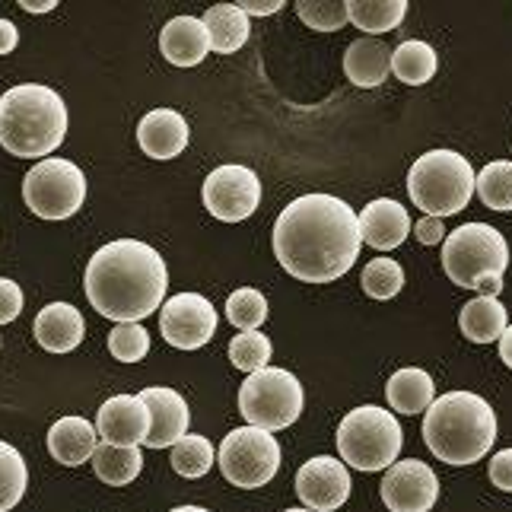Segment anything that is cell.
Instances as JSON below:
<instances>
[{
	"label": "cell",
	"mask_w": 512,
	"mask_h": 512,
	"mask_svg": "<svg viewBox=\"0 0 512 512\" xmlns=\"http://www.w3.org/2000/svg\"><path fill=\"white\" fill-rule=\"evenodd\" d=\"M239 411L255 430H287L303 414V385L287 369H258L239 388Z\"/></svg>",
	"instance_id": "obj_8"
},
{
	"label": "cell",
	"mask_w": 512,
	"mask_h": 512,
	"mask_svg": "<svg viewBox=\"0 0 512 512\" xmlns=\"http://www.w3.org/2000/svg\"><path fill=\"white\" fill-rule=\"evenodd\" d=\"M23 312V290L13 280L0 277V325H10Z\"/></svg>",
	"instance_id": "obj_37"
},
{
	"label": "cell",
	"mask_w": 512,
	"mask_h": 512,
	"mask_svg": "<svg viewBox=\"0 0 512 512\" xmlns=\"http://www.w3.org/2000/svg\"><path fill=\"white\" fill-rule=\"evenodd\" d=\"M201 198L210 217L223 223H242L261 204V182L249 166H217L204 179Z\"/></svg>",
	"instance_id": "obj_11"
},
{
	"label": "cell",
	"mask_w": 512,
	"mask_h": 512,
	"mask_svg": "<svg viewBox=\"0 0 512 512\" xmlns=\"http://www.w3.org/2000/svg\"><path fill=\"white\" fill-rule=\"evenodd\" d=\"M67 134V105L42 83H20L0 96V144L23 160L51 156Z\"/></svg>",
	"instance_id": "obj_4"
},
{
	"label": "cell",
	"mask_w": 512,
	"mask_h": 512,
	"mask_svg": "<svg viewBox=\"0 0 512 512\" xmlns=\"http://www.w3.org/2000/svg\"><path fill=\"white\" fill-rule=\"evenodd\" d=\"M147 411H150V433L147 443L150 449H166L182 443L188 436V404L185 398L175 392V388H163V385H150L140 392Z\"/></svg>",
	"instance_id": "obj_16"
},
{
	"label": "cell",
	"mask_w": 512,
	"mask_h": 512,
	"mask_svg": "<svg viewBox=\"0 0 512 512\" xmlns=\"http://www.w3.org/2000/svg\"><path fill=\"white\" fill-rule=\"evenodd\" d=\"M172 468L188 481H198L214 468V446L207 443L204 436L188 433L182 443L172 446Z\"/></svg>",
	"instance_id": "obj_31"
},
{
	"label": "cell",
	"mask_w": 512,
	"mask_h": 512,
	"mask_svg": "<svg viewBox=\"0 0 512 512\" xmlns=\"http://www.w3.org/2000/svg\"><path fill=\"white\" fill-rule=\"evenodd\" d=\"M86 299L118 325H134L163 306L169 274L160 252L137 239H115L86 264Z\"/></svg>",
	"instance_id": "obj_2"
},
{
	"label": "cell",
	"mask_w": 512,
	"mask_h": 512,
	"mask_svg": "<svg viewBox=\"0 0 512 512\" xmlns=\"http://www.w3.org/2000/svg\"><path fill=\"white\" fill-rule=\"evenodd\" d=\"M382 500L392 512H430L439 500V481L430 465L420 458H404L385 471Z\"/></svg>",
	"instance_id": "obj_13"
},
{
	"label": "cell",
	"mask_w": 512,
	"mask_h": 512,
	"mask_svg": "<svg viewBox=\"0 0 512 512\" xmlns=\"http://www.w3.org/2000/svg\"><path fill=\"white\" fill-rule=\"evenodd\" d=\"M271 341L264 338L261 331H242L233 338V344H229V360H233L236 369H242V373H258V369H268L271 363Z\"/></svg>",
	"instance_id": "obj_34"
},
{
	"label": "cell",
	"mask_w": 512,
	"mask_h": 512,
	"mask_svg": "<svg viewBox=\"0 0 512 512\" xmlns=\"http://www.w3.org/2000/svg\"><path fill=\"white\" fill-rule=\"evenodd\" d=\"M99 449V433L90 420L83 417H61L58 423H51L48 430V452L58 465L77 468L83 462H90Z\"/></svg>",
	"instance_id": "obj_20"
},
{
	"label": "cell",
	"mask_w": 512,
	"mask_h": 512,
	"mask_svg": "<svg viewBox=\"0 0 512 512\" xmlns=\"http://www.w3.org/2000/svg\"><path fill=\"white\" fill-rule=\"evenodd\" d=\"M500 360L512 369V325L503 331V338H500Z\"/></svg>",
	"instance_id": "obj_43"
},
{
	"label": "cell",
	"mask_w": 512,
	"mask_h": 512,
	"mask_svg": "<svg viewBox=\"0 0 512 512\" xmlns=\"http://www.w3.org/2000/svg\"><path fill=\"white\" fill-rule=\"evenodd\" d=\"M458 328L468 341L474 344H493L503 338V331L509 328V315H506V306L500 299L493 296H478L471 299V303L462 309L458 315Z\"/></svg>",
	"instance_id": "obj_24"
},
{
	"label": "cell",
	"mask_w": 512,
	"mask_h": 512,
	"mask_svg": "<svg viewBox=\"0 0 512 512\" xmlns=\"http://www.w3.org/2000/svg\"><path fill=\"white\" fill-rule=\"evenodd\" d=\"M220 471L229 484L242 490H258L271 484L274 474L280 471V443L274 433L239 427L223 439Z\"/></svg>",
	"instance_id": "obj_10"
},
{
	"label": "cell",
	"mask_w": 512,
	"mask_h": 512,
	"mask_svg": "<svg viewBox=\"0 0 512 512\" xmlns=\"http://www.w3.org/2000/svg\"><path fill=\"white\" fill-rule=\"evenodd\" d=\"M169 512H210V509H204V506H175Z\"/></svg>",
	"instance_id": "obj_44"
},
{
	"label": "cell",
	"mask_w": 512,
	"mask_h": 512,
	"mask_svg": "<svg viewBox=\"0 0 512 512\" xmlns=\"http://www.w3.org/2000/svg\"><path fill=\"white\" fill-rule=\"evenodd\" d=\"M160 331L163 338L179 350L204 347L217 331V309L201 293H179L163 303L160 309Z\"/></svg>",
	"instance_id": "obj_12"
},
{
	"label": "cell",
	"mask_w": 512,
	"mask_h": 512,
	"mask_svg": "<svg viewBox=\"0 0 512 512\" xmlns=\"http://www.w3.org/2000/svg\"><path fill=\"white\" fill-rule=\"evenodd\" d=\"M26 13H48V10H55L58 7V0H23L20 4Z\"/></svg>",
	"instance_id": "obj_42"
},
{
	"label": "cell",
	"mask_w": 512,
	"mask_h": 512,
	"mask_svg": "<svg viewBox=\"0 0 512 512\" xmlns=\"http://www.w3.org/2000/svg\"><path fill=\"white\" fill-rule=\"evenodd\" d=\"M296 497L312 512H334L350 497L347 465L334 455H315L296 471Z\"/></svg>",
	"instance_id": "obj_14"
},
{
	"label": "cell",
	"mask_w": 512,
	"mask_h": 512,
	"mask_svg": "<svg viewBox=\"0 0 512 512\" xmlns=\"http://www.w3.org/2000/svg\"><path fill=\"white\" fill-rule=\"evenodd\" d=\"M26 487H29V468L23 462V455L0 439V512H10L20 503Z\"/></svg>",
	"instance_id": "obj_30"
},
{
	"label": "cell",
	"mask_w": 512,
	"mask_h": 512,
	"mask_svg": "<svg viewBox=\"0 0 512 512\" xmlns=\"http://www.w3.org/2000/svg\"><path fill=\"white\" fill-rule=\"evenodd\" d=\"M150 350V334L147 328L134 322V325H115L109 334V353L121 363H140Z\"/></svg>",
	"instance_id": "obj_36"
},
{
	"label": "cell",
	"mask_w": 512,
	"mask_h": 512,
	"mask_svg": "<svg viewBox=\"0 0 512 512\" xmlns=\"http://www.w3.org/2000/svg\"><path fill=\"white\" fill-rule=\"evenodd\" d=\"M284 512H312V509H284Z\"/></svg>",
	"instance_id": "obj_45"
},
{
	"label": "cell",
	"mask_w": 512,
	"mask_h": 512,
	"mask_svg": "<svg viewBox=\"0 0 512 512\" xmlns=\"http://www.w3.org/2000/svg\"><path fill=\"white\" fill-rule=\"evenodd\" d=\"M388 404H392V411L398 414H423L436 401V385H433V376L427 369H417V366H404L398 373L388 379Z\"/></svg>",
	"instance_id": "obj_23"
},
{
	"label": "cell",
	"mask_w": 512,
	"mask_h": 512,
	"mask_svg": "<svg viewBox=\"0 0 512 512\" xmlns=\"http://www.w3.org/2000/svg\"><path fill=\"white\" fill-rule=\"evenodd\" d=\"M414 233H417V239H420L423 245H436V242H443V239H446L443 220H436V217H423V220H417Z\"/></svg>",
	"instance_id": "obj_39"
},
{
	"label": "cell",
	"mask_w": 512,
	"mask_h": 512,
	"mask_svg": "<svg viewBox=\"0 0 512 512\" xmlns=\"http://www.w3.org/2000/svg\"><path fill=\"white\" fill-rule=\"evenodd\" d=\"M404 287V271L401 264L392 261V258H373L363 268V290L369 299H379V303H385V299L398 296Z\"/></svg>",
	"instance_id": "obj_33"
},
{
	"label": "cell",
	"mask_w": 512,
	"mask_h": 512,
	"mask_svg": "<svg viewBox=\"0 0 512 512\" xmlns=\"http://www.w3.org/2000/svg\"><path fill=\"white\" fill-rule=\"evenodd\" d=\"M16 45H20V32L10 20H0V55H10Z\"/></svg>",
	"instance_id": "obj_41"
},
{
	"label": "cell",
	"mask_w": 512,
	"mask_h": 512,
	"mask_svg": "<svg viewBox=\"0 0 512 512\" xmlns=\"http://www.w3.org/2000/svg\"><path fill=\"white\" fill-rule=\"evenodd\" d=\"M344 74L360 90L382 86L385 77L392 74V48L382 39H357L344 51Z\"/></svg>",
	"instance_id": "obj_22"
},
{
	"label": "cell",
	"mask_w": 512,
	"mask_h": 512,
	"mask_svg": "<svg viewBox=\"0 0 512 512\" xmlns=\"http://www.w3.org/2000/svg\"><path fill=\"white\" fill-rule=\"evenodd\" d=\"M474 191H478L484 207L509 214L512 210V160L487 163L478 175H474Z\"/></svg>",
	"instance_id": "obj_29"
},
{
	"label": "cell",
	"mask_w": 512,
	"mask_h": 512,
	"mask_svg": "<svg viewBox=\"0 0 512 512\" xmlns=\"http://www.w3.org/2000/svg\"><path fill=\"white\" fill-rule=\"evenodd\" d=\"M490 481L500 490L512 493V449H503L490 458Z\"/></svg>",
	"instance_id": "obj_38"
},
{
	"label": "cell",
	"mask_w": 512,
	"mask_h": 512,
	"mask_svg": "<svg viewBox=\"0 0 512 512\" xmlns=\"http://www.w3.org/2000/svg\"><path fill=\"white\" fill-rule=\"evenodd\" d=\"M83 334H86V322L70 303H51L35 315V341H39L48 353L77 350Z\"/></svg>",
	"instance_id": "obj_21"
},
{
	"label": "cell",
	"mask_w": 512,
	"mask_h": 512,
	"mask_svg": "<svg viewBox=\"0 0 512 512\" xmlns=\"http://www.w3.org/2000/svg\"><path fill=\"white\" fill-rule=\"evenodd\" d=\"M360 217L334 194H303L274 223V255L290 277L331 284L360 258Z\"/></svg>",
	"instance_id": "obj_1"
},
{
	"label": "cell",
	"mask_w": 512,
	"mask_h": 512,
	"mask_svg": "<svg viewBox=\"0 0 512 512\" xmlns=\"http://www.w3.org/2000/svg\"><path fill=\"white\" fill-rule=\"evenodd\" d=\"M137 144L153 160H175L188 147V121L175 109H153L140 118Z\"/></svg>",
	"instance_id": "obj_18"
},
{
	"label": "cell",
	"mask_w": 512,
	"mask_h": 512,
	"mask_svg": "<svg viewBox=\"0 0 512 512\" xmlns=\"http://www.w3.org/2000/svg\"><path fill=\"white\" fill-rule=\"evenodd\" d=\"M443 268L452 284L474 290L487 277H503L509 268V245L500 229L487 223H465L443 245Z\"/></svg>",
	"instance_id": "obj_7"
},
{
	"label": "cell",
	"mask_w": 512,
	"mask_h": 512,
	"mask_svg": "<svg viewBox=\"0 0 512 512\" xmlns=\"http://www.w3.org/2000/svg\"><path fill=\"white\" fill-rule=\"evenodd\" d=\"M245 16H271L277 13L280 7H284V0H264V4H255V0H242V4H236Z\"/></svg>",
	"instance_id": "obj_40"
},
{
	"label": "cell",
	"mask_w": 512,
	"mask_h": 512,
	"mask_svg": "<svg viewBox=\"0 0 512 512\" xmlns=\"http://www.w3.org/2000/svg\"><path fill=\"white\" fill-rule=\"evenodd\" d=\"M160 51L163 58L175 67H194L207 58L210 35L198 16H175L160 32Z\"/></svg>",
	"instance_id": "obj_19"
},
{
	"label": "cell",
	"mask_w": 512,
	"mask_h": 512,
	"mask_svg": "<svg viewBox=\"0 0 512 512\" xmlns=\"http://www.w3.org/2000/svg\"><path fill=\"white\" fill-rule=\"evenodd\" d=\"M296 13L309 29L319 32H338L341 26L350 23L347 4H338V0H299Z\"/></svg>",
	"instance_id": "obj_35"
},
{
	"label": "cell",
	"mask_w": 512,
	"mask_h": 512,
	"mask_svg": "<svg viewBox=\"0 0 512 512\" xmlns=\"http://www.w3.org/2000/svg\"><path fill=\"white\" fill-rule=\"evenodd\" d=\"M140 468H144V455H140L137 446L131 449H118V446H105L99 443L96 455H93V471H96V478L102 484H109V487H125L131 484Z\"/></svg>",
	"instance_id": "obj_28"
},
{
	"label": "cell",
	"mask_w": 512,
	"mask_h": 512,
	"mask_svg": "<svg viewBox=\"0 0 512 512\" xmlns=\"http://www.w3.org/2000/svg\"><path fill=\"white\" fill-rule=\"evenodd\" d=\"M401 443L404 433L398 417L376 404L353 408L338 427V452L344 465L357 471H388L398 462Z\"/></svg>",
	"instance_id": "obj_6"
},
{
	"label": "cell",
	"mask_w": 512,
	"mask_h": 512,
	"mask_svg": "<svg viewBox=\"0 0 512 512\" xmlns=\"http://www.w3.org/2000/svg\"><path fill=\"white\" fill-rule=\"evenodd\" d=\"M427 449L446 465H474L497 443V414L474 392L439 395L423 417Z\"/></svg>",
	"instance_id": "obj_3"
},
{
	"label": "cell",
	"mask_w": 512,
	"mask_h": 512,
	"mask_svg": "<svg viewBox=\"0 0 512 512\" xmlns=\"http://www.w3.org/2000/svg\"><path fill=\"white\" fill-rule=\"evenodd\" d=\"M347 13L353 26L369 32V39H376V35L392 32L404 23L408 0H347Z\"/></svg>",
	"instance_id": "obj_26"
},
{
	"label": "cell",
	"mask_w": 512,
	"mask_h": 512,
	"mask_svg": "<svg viewBox=\"0 0 512 512\" xmlns=\"http://www.w3.org/2000/svg\"><path fill=\"white\" fill-rule=\"evenodd\" d=\"M226 319L239 331H258L261 322L268 319V299L255 287H242L226 299Z\"/></svg>",
	"instance_id": "obj_32"
},
{
	"label": "cell",
	"mask_w": 512,
	"mask_h": 512,
	"mask_svg": "<svg viewBox=\"0 0 512 512\" xmlns=\"http://www.w3.org/2000/svg\"><path fill=\"white\" fill-rule=\"evenodd\" d=\"M360 236L379 252H392L411 236V214L392 198L369 201L360 210Z\"/></svg>",
	"instance_id": "obj_17"
},
{
	"label": "cell",
	"mask_w": 512,
	"mask_h": 512,
	"mask_svg": "<svg viewBox=\"0 0 512 512\" xmlns=\"http://www.w3.org/2000/svg\"><path fill=\"white\" fill-rule=\"evenodd\" d=\"M411 201L427 210V217H452L465 210L474 194V169L462 153L455 150H430L408 172Z\"/></svg>",
	"instance_id": "obj_5"
},
{
	"label": "cell",
	"mask_w": 512,
	"mask_h": 512,
	"mask_svg": "<svg viewBox=\"0 0 512 512\" xmlns=\"http://www.w3.org/2000/svg\"><path fill=\"white\" fill-rule=\"evenodd\" d=\"M204 26L210 35V51L220 55H233L245 42H249V16L236 4H217L204 13Z\"/></svg>",
	"instance_id": "obj_25"
},
{
	"label": "cell",
	"mask_w": 512,
	"mask_h": 512,
	"mask_svg": "<svg viewBox=\"0 0 512 512\" xmlns=\"http://www.w3.org/2000/svg\"><path fill=\"white\" fill-rule=\"evenodd\" d=\"M23 201L35 217L67 220L86 201V175L70 160H42L26 172Z\"/></svg>",
	"instance_id": "obj_9"
},
{
	"label": "cell",
	"mask_w": 512,
	"mask_h": 512,
	"mask_svg": "<svg viewBox=\"0 0 512 512\" xmlns=\"http://www.w3.org/2000/svg\"><path fill=\"white\" fill-rule=\"evenodd\" d=\"M96 433L105 446L131 449L147 443L150 433V411L140 395H115L96 414Z\"/></svg>",
	"instance_id": "obj_15"
},
{
	"label": "cell",
	"mask_w": 512,
	"mask_h": 512,
	"mask_svg": "<svg viewBox=\"0 0 512 512\" xmlns=\"http://www.w3.org/2000/svg\"><path fill=\"white\" fill-rule=\"evenodd\" d=\"M439 70V58H436V48L427 45V42H401L395 51H392V74L408 83V86H423L436 77Z\"/></svg>",
	"instance_id": "obj_27"
}]
</instances>
